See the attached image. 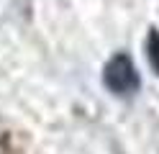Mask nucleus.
Segmentation results:
<instances>
[{"label":"nucleus","mask_w":159,"mask_h":154,"mask_svg":"<svg viewBox=\"0 0 159 154\" xmlns=\"http://www.w3.org/2000/svg\"><path fill=\"white\" fill-rule=\"evenodd\" d=\"M103 82L118 98H131L134 92H139V85H141L139 72L134 67V59L123 54V51H118L116 57L108 59V64L103 69Z\"/></svg>","instance_id":"obj_1"},{"label":"nucleus","mask_w":159,"mask_h":154,"mask_svg":"<svg viewBox=\"0 0 159 154\" xmlns=\"http://www.w3.org/2000/svg\"><path fill=\"white\" fill-rule=\"evenodd\" d=\"M146 57H149V62H152L154 72L159 75V31H157V28L149 31V39H146Z\"/></svg>","instance_id":"obj_2"}]
</instances>
